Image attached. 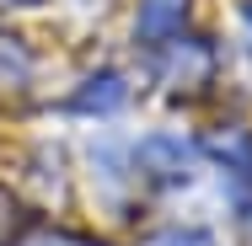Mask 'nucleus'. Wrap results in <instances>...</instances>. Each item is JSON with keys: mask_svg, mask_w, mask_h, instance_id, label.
Returning a JSON list of instances; mask_svg holds the SVG:
<instances>
[{"mask_svg": "<svg viewBox=\"0 0 252 246\" xmlns=\"http://www.w3.org/2000/svg\"><path fill=\"white\" fill-rule=\"evenodd\" d=\"M134 166L151 182H188L193 177V145L183 134H151L145 145L134 150Z\"/></svg>", "mask_w": 252, "mask_h": 246, "instance_id": "nucleus-1", "label": "nucleus"}, {"mask_svg": "<svg viewBox=\"0 0 252 246\" xmlns=\"http://www.w3.org/2000/svg\"><path fill=\"white\" fill-rule=\"evenodd\" d=\"M209 155L225 166L231 188L242 198L252 188V129H225V134H215V139H209Z\"/></svg>", "mask_w": 252, "mask_h": 246, "instance_id": "nucleus-2", "label": "nucleus"}, {"mask_svg": "<svg viewBox=\"0 0 252 246\" xmlns=\"http://www.w3.org/2000/svg\"><path fill=\"white\" fill-rule=\"evenodd\" d=\"M183 16H188V0H140L134 32H140V43H172Z\"/></svg>", "mask_w": 252, "mask_h": 246, "instance_id": "nucleus-3", "label": "nucleus"}, {"mask_svg": "<svg viewBox=\"0 0 252 246\" xmlns=\"http://www.w3.org/2000/svg\"><path fill=\"white\" fill-rule=\"evenodd\" d=\"M209 70H215V54L193 38H183V43H172V59H166L161 75H166V86H204Z\"/></svg>", "mask_w": 252, "mask_h": 246, "instance_id": "nucleus-4", "label": "nucleus"}, {"mask_svg": "<svg viewBox=\"0 0 252 246\" xmlns=\"http://www.w3.org/2000/svg\"><path fill=\"white\" fill-rule=\"evenodd\" d=\"M124 102H129L124 75H113V70H107V75H92V81L70 97V107H75V112H118Z\"/></svg>", "mask_w": 252, "mask_h": 246, "instance_id": "nucleus-5", "label": "nucleus"}, {"mask_svg": "<svg viewBox=\"0 0 252 246\" xmlns=\"http://www.w3.org/2000/svg\"><path fill=\"white\" fill-rule=\"evenodd\" d=\"M27 70H32L27 49H22L16 38H0V81H5V86H16V81H27Z\"/></svg>", "mask_w": 252, "mask_h": 246, "instance_id": "nucleus-6", "label": "nucleus"}, {"mask_svg": "<svg viewBox=\"0 0 252 246\" xmlns=\"http://www.w3.org/2000/svg\"><path fill=\"white\" fill-rule=\"evenodd\" d=\"M145 246H215L204 230H161V236H151Z\"/></svg>", "mask_w": 252, "mask_h": 246, "instance_id": "nucleus-7", "label": "nucleus"}, {"mask_svg": "<svg viewBox=\"0 0 252 246\" xmlns=\"http://www.w3.org/2000/svg\"><path fill=\"white\" fill-rule=\"evenodd\" d=\"M242 209H247V230H252V188L242 193Z\"/></svg>", "mask_w": 252, "mask_h": 246, "instance_id": "nucleus-8", "label": "nucleus"}, {"mask_svg": "<svg viewBox=\"0 0 252 246\" xmlns=\"http://www.w3.org/2000/svg\"><path fill=\"white\" fill-rule=\"evenodd\" d=\"M38 246H81V241H64V236H59V241H38Z\"/></svg>", "mask_w": 252, "mask_h": 246, "instance_id": "nucleus-9", "label": "nucleus"}]
</instances>
